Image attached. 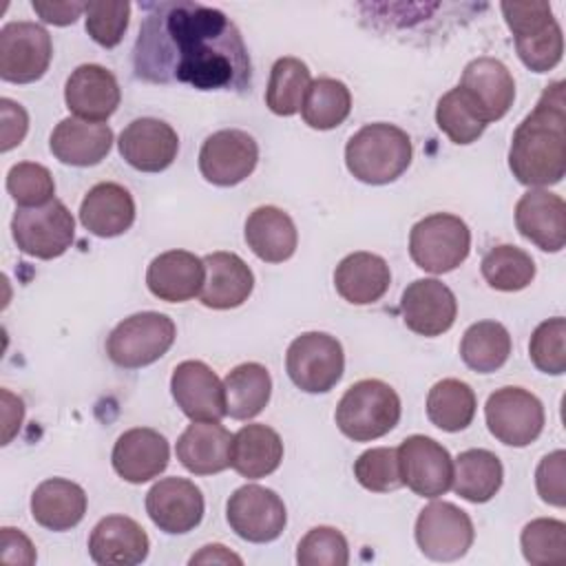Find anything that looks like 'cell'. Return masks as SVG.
<instances>
[{"label": "cell", "instance_id": "obj_2", "mask_svg": "<svg viewBox=\"0 0 566 566\" xmlns=\"http://www.w3.org/2000/svg\"><path fill=\"white\" fill-rule=\"evenodd\" d=\"M566 84H548L535 108L517 124L509 168L513 177L531 188H546L562 181L566 172Z\"/></svg>", "mask_w": 566, "mask_h": 566}, {"label": "cell", "instance_id": "obj_39", "mask_svg": "<svg viewBox=\"0 0 566 566\" xmlns=\"http://www.w3.org/2000/svg\"><path fill=\"white\" fill-rule=\"evenodd\" d=\"M436 124L458 146L473 144L489 126L478 104L469 97V93L462 86L447 91L438 99Z\"/></svg>", "mask_w": 566, "mask_h": 566}, {"label": "cell", "instance_id": "obj_40", "mask_svg": "<svg viewBox=\"0 0 566 566\" xmlns=\"http://www.w3.org/2000/svg\"><path fill=\"white\" fill-rule=\"evenodd\" d=\"M484 281L500 292H520L535 279V261L522 248L493 245L480 263Z\"/></svg>", "mask_w": 566, "mask_h": 566}, {"label": "cell", "instance_id": "obj_43", "mask_svg": "<svg viewBox=\"0 0 566 566\" xmlns=\"http://www.w3.org/2000/svg\"><path fill=\"white\" fill-rule=\"evenodd\" d=\"M358 484L371 493H389L402 486L398 451L391 447H374L358 455L354 462Z\"/></svg>", "mask_w": 566, "mask_h": 566}, {"label": "cell", "instance_id": "obj_25", "mask_svg": "<svg viewBox=\"0 0 566 566\" xmlns=\"http://www.w3.org/2000/svg\"><path fill=\"white\" fill-rule=\"evenodd\" d=\"M206 279L199 301L210 310H232L248 301L254 287V274L234 252H212L203 256Z\"/></svg>", "mask_w": 566, "mask_h": 566}, {"label": "cell", "instance_id": "obj_31", "mask_svg": "<svg viewBox=\"0 0 566 566\" xmlns=\"http://www.w3.org/2000/svg\"><path fill=\"white\" fill-rule=\"evenodd\" d=\"M86 513V493L80 484L64 478L40 482L31 495V517L49 531H69Z\"/></svg>", "mask_w": 566, "mask_h": 566}, {"label": "cell", "instance_id": "obj_54", "mask_svg": "<svg viewBox=\"0 0 566 566\" xmlns=\"http://www.w3.org/2000/svg\"><path fill=\"white\" fill-rule=\"evenodd\" d=\"M190 564H243V559L223 544H208L190 557Z\"/></svg>", "mask_w": 566, "mask_h": 566}, {"label": "cell", "instance_id": "obj_30", "mask_svg": "<svg viewBox=\"0 0 566 566\" xmlns=\"http://www.w3.org/2000/svg\"><path fill=\"white\" fill-rule=\"evenodd\" d=\"M391 283L389 265L374 252H352L334 270L336 292L352 305H371Z\"/></svg>", "mask_w": 566, "mask_h": 566}, {"label": "cell", "instance_id": "obj_29", "mask_svg": "<svg viewBox=\"0 0 566 566\" xmlns=\"http://www.w3.org/2000/svg\"><path fill=\"white\" fill-rule=\"evenodd\" d=\"M248 248L265 263H283L296 252L298 232L287 212L276 206H259L245 219Z\"/></svg>", "mask_w": 566, "mask_h": 566}, {"label": "cell", "instance_id": "obj_19", "mask_svg": "<svg viewBox=\"0 0 566 566\" xmlns=\"http://www.w3.org/2000/svg\"><path fill=\"white\" fill-rule=\"evenodd\" d=\"M515 226L539 250L559 252L566 243V203L555 192L531 188L515 203Z\"/></svg>", "mask_w": 566, "mask_h": 566}, {"label": "cell", "instance_id": "obj_21", "mask_svg": "<svg viewBox=\"0 0 566 566\" xmlns=\"http://www.w3.org/2000/svg\"><path fill=\"white\" fill-rule=\"evenodd\" d=\"M168 440L148 427L124 431L117 438L111 455L115 473L130 484H144L157 478L168 467Z\"/></svg>", "mask_w": 566, "mask_h": 566}, {"label": "cell", "instance_id": "obj_44", "mask_svg": "<svg viewBox=\"0 0 566 566\" xmlns=\"http://www.w3.org/2000/svg\"><path fill=\"white\" fill-rule=\"evenodd\" d=\"M296 562L301 566H347V539L334 526H314L298 542Z\"/></svg>", "mask_w": 566, "mask_h": 566}, {"label": "cell", "instance_id": "obj_53", "mask_svg": "<svg viewBox=\"0 0 566 566\" xmlns=\"http://www.w3.org/2000/svg\"><path fill=\"white\" fill-rule=\"evenodd\" d=\"M0 396H2V444H9L13 436L20 431V424L24 418V405L9 389H2Z\"/></svg>", "mask_w": 566, "mask_h": 566}, {"label": "cell", "instance_id": "obj_8", "mask_svg": "<svg viewBox=\"0 0 566 566\" xmlns=\"http://www.w3.org/2000/svg\"><path fill=\"white\" fill-rule=\"evenodd\" d=\"M285 369L301 391L325 394L345 371L343 345L332 334L305 332L290 343Z\"/></svg>", "mask_w": 566, "mask_h": 566}, {"label": "cell", "instance_id": "obj_36", "mask_svg": "<svg viewBox=\"0 0 566 566\" xmlns=\"http://www.w3.org/2000/svg\"><path fill=\"white\" fill-rule=\"evenodd\" d=\"M475 394L458 378L438 380L427 394V418L433 427L455 433L471 424L475 416Z\"/></svg>", "mask_w": 566, "mask_h": 566}, {"label": "cell", "instance_id": "obj_52", "mask_svg": "<svg viewBox=\"0 0 566 566\" xmlns=\"http://www.w3.org/2000/svg\"><path fill=\"white\" fill-rule=\"evenodd\" d=\"M33 11L49 24H55V27H66V24H73L84 11H86V4L84 2H44V0H33L31 2Z\"/></svg>", "mask_w": 566, "mask_h": 566}, {"label": "cell", "instance_id": "obj_27", "mask_svg": "<svg viewBox=\"0 0 566 566\" xmlns=\"http://www.w3.org/2000/svg\"><path fill=\"white\" fill-rule=\"evenodd\" d=\"M135 221L133 195L115 181L95 184L80 203V223L95 237L113 239Z\"/></svg>", "mask_w": 566, "mask_h": 566}, {"label": "cell", "instance_id": "obj_22", "mask_svg": "<svg viewBox=\"0 0 566 566\" xmlns=\"http://www.w3.org/2000/svg\"><path fill=\"white\" fill-rule=\"evenodd\" d=\"M146 531L126 515L102 517L88 537V555L99 566H135L148 557Z\"/></svg>", "mask_w": 566, "mask_h": 566}, {"label": "cell", "instance_id": "obj_10", "mask_svg": "<svg viewBox=\"0 0 566 566\" xmlns=\"http://www.w3.org/2000/svg\"><path fill=\"white\" fill-rule=\"evenodd\" d=\"M53 42L44 27L27 20L0 29V77L11 84L40 80L51 64Z\"/></svg>", "mask_w": 566, "mask_h": 566}, {"label": "cell", "instance_id": "obj_38", "mask_svg": "<svg viewBox=\"0 0 566 566\" xmlns=\"http://www.w3.org/2000/svg\"><path fill=\"white\" fill-rule=\"evenodd\" d=\"M352 111L349 88L334 77H318L310 84L301 115L310 128L329 130L340 126Z\"/></svg>", "mask_w": 566, "mask_h": 566}, {"label": "cell", "instance_id": "obj_14", "mask_svg": "<svg viewBox=\"0 0 566 566\" xmlns=\"http://www.w3.org/2000/svg\"><path fill=\"white\" fill-rule=\"evenodd\" d=\"M259 161V146L252 135L239 128H223L206 137L199 150V170L208 184L237 186L248 179Z\"/></svg>", "mask_w": 566, "mask_h": 566}, {"label": "cell", "instance_id": "obj_3", "mask_svg": "<svg viewBox=\"0 0 566 566\" xmlns=\"http://www.w3.org/2000/svg\"><path fill=\"white\" fill-rule=\"evenodd\" d=\"M409 135L387 122L358 128L345 146V166L363 184L382 186L396 181L411 164Z\"/></svg>", "mask_w": 566, "mask_h": 566}, {"label": "cell", "instance_id": "obj_18", "mask_svg": "<svg viewBox=\"0 0 566 566\" xmlns=\"http://www.w3.org/2000/svg\"><path fill=\"white\" fill-rule=\"evenodd\" d=\"M170 394L190 420L221 422L226 411L223 382L201 360H184L170 376Z\"/></svg>", "mask_w": 566, "mask_h": 566}, {"label": "cell", "instance_id": "obj_16", "mask_svg": "<svg viewBox=\"0 0 566 566\" xmlns=\"http://www.w3.org/2000/svg\"><path fill=\"white\" fill-rule=\"evenodd\" d=\"M405 325L420 336H440L455 323V294L438 279H416L400 298Z\"/></svg>", "mask_w": 566, "mask_h": 566}, {"label": "cell", "instance_id": "obj_5", "mask_svg": "<svg viewBox=\"0 0 566 566\" xmlns=\"http://www.w3.org/2000/svg\"><path fill=\"white\" fill-rule=\"evenodd\" d=\"M471 250L469 226L449 212H433L409 232L411 261L431 274H444L467 261Z\"/></svg>", "mask_w": 566, "mask_h": 566}, {"label": "cell", "instance_id": "obj_9", "mask_svg": "<svg viewBox=\"0 0 566 566\" xmlns=\"http://www.w3.org/2000/svg\"><path fill=\"white\" fill-rule=\"evenodd\" d=\"M491 436L509 447H528L544 429V407L539 398L522 387L495 389L484 405Z\"/></svg>", "mask_w": 566, "mask_h": 566}, {"label": "cell", "instance_id": "obj_6", "mask_svg": "<svg viewBox=\"0 0 566 566\" xmlns=\"http://www.w3.org/2000/svg\"><path fill=\"white\" fill-rule=\"evenodd\" d=\"M175 336L177 327L170 316L161 312H139L113 327L106 338V354L117 367H146L172 347Z\"/></svg>", "mask_w": 566, "mask_h": 566}, {"label": "cell", "instance_id": "obj_4", "mask_svg": "<svg viewBox=\"0 0 566 566\" xmlns=\"http://www.w3.org/2000/svg\"><path fill=\"white\" fill-rule=\"evenodd\" d=\"M336 424L354 442H369L389 433L400 420L396 389L378 378L354 382L336 405Z\"/></svg>", "mask_w": 566, "mask_h": 566}, {"label": "cell", "instance_id": "obj_42", "mask_svg": "<svg viewBox=\"0 0 566 566\" xmlns=\"http://www.w3.org/2000/svg\"><path fill=\"white\" fill-rule=\"evenodd\" d=\"M7 192L20 208H38L55 199V181L46 166L20 161L7 172Z\"/></svg>", "mask_w": 566, "mask_h": 566}, {"label": "cell", "instance_id": "obj_17", "mask_svg": "<svg viewBox=\"0 0 566 566\" xmlns=\"http://www.w3.org/2000/svg\"><path fill=\"white\" fill-rule=\"evenodd\" d=\"M117 148L135 170L161 172L175 161L179 137L170 124L155 117H139L119 133Z\"/></svg>", "mask_w": 566, "mask_h": 566}, {"label": "cell", "instance_id": "obj_34", "mask_svg": "<svg viewBox=\"0 0 566 566\" xmlns=\"http://www.w3.org/2000/svg\"><path fill=\"white\" fill-rule=\"evenodd\" d=\"M272 378L261 363H241L223 378L226 411L234 420L259 416L270 402Z\"/></svg>", "mask_w": 566, "mask_h": 566}, {"label": "cell", "instance_id": "obj_28", "mask_svg": "<svg viewBox=\"0 0 566 566\" xmlns=\"http://www.w3.org/2000/svg\"><path fill=\"white\" fill-rule=\"evenodd\" d=\"M230 431L212 420H192L175 444L177 460L195 475L221 473L230 467Z\"/></svg>", "mask_w": 566, "mask_h": 566}, {"label": "cell", "instance_id": "obj_23", "mask_svg": "<svg viewBox=\"0 0 566 566\" xmlns=\"http://www.w3.org/2000/svg\"><path fill=\"white\" fill-rule=\"evenodd\" d=\"M206 279L203 259L188 250L157 254L146 270V285L153 296L166 303H184L199 296Z\"/></svg>", "mask_w": 566, "mask_h": 566}, {"label": "cell", "instance_id": "obj_50", "mask_svg": "<svg viewBox=\"0 0 566 566\" xmlns=\"http://www.w3.org/2000/svg\"><path fill=\"white\" fill-rule=\"evenodd\" d=\"M0 150L7 153L11 148H15L18 144H22L27 130H29V115L27 111L9 99V97H2L0 99Z\"/></svg>", "mask_w": 566, "mask_h": 566}, {"label": "cell", "instance_id": "obj_33", "mask_svg": "<svg viewBox=\"0 0 566 566\" xmlns=\"http://www.w3.org/2000/svg\"><path fill=\"white\" fill-rule=\"evenodd\" d=\"M504 469L489 449H467L453 462V491L473 504L489 502L502 486Z\"/></svg>", "mask_w": 566, "mask_h": 566}, {"label": "cell", "instance_id": "obj_20", "mask_svg": "<svg viewBox=\"0 0 566 566\" xmlns=\"http://www.w3.org/2000/svg\"><path fill=\"white\" fill-rule=\"evenodd\" d=\"M119 99L115 75L99 64L77 66L64 86L66 108L86 122H106L117 111Z\"/></svg>", "mask_w": 566, "mask_h": 566}, {"label": "cell", "instance_id": "obj_48", "mask_svg": "<svg viewBox=\"0 0 566 566\" xmlns=\"http://www.w3.org/2000/svg\"><path fill=\"white\" fill-rule=\"evenodd\" d=\"M537 495L557 509L566 506V453L562 449L544 455L535 471Z\"/></svg>", "mask_w": 566, "mask_h": 566}, {"label": "cell", "instance_id": "obj_35", "mask_svg": "<svg viewBox=\"0 0 566 566\" xmlns=\"http://www.w3.org/2000/svg\"><path fill=\"white\" fill-rule=\"evenodd\" d=\"M511 356V334L497 321H478L460 340V358L478 374L497 371Z\"/></svg>", "mask_w": 566, "mask_h": 566}, {"label": "cell", "instance_id": "obj_11", "mask_svg": "<svg viewBox=\"0 0 566 566\" xmlns=\"http://www.w3.org/2000/svg\"><path fill=\"white\" fill-rule=\"evenodd\" d=\"M475 537L471 517L451 502L427 504L416 520V544L433 562H455L467 555Z\"/></svg>", "mask_w": 566, "mask_h": 566}, {"label": "cell", "instance_id": "obj_12", "mask_svg": "<svg viewBox=\"0 0 566 566\" xmlns=\"http://www.w3.org/2000/svg\"><path fill=\"white\" fill-rule=\"evenodd\" d=\"M226 520L241 539L265 544L274 542L283 533L287 513L283 500L272 489L243 484L230 495L226 504Z\"/></svg>", "mask_w": 566, "mask_h": 566}, {"label": "cell", "instance_id": "obj_41", "mask_svg": "<svg viewBox=\"0 0 566 566\" xmlns=\"http://www.w3.org/2000/svg\"><path fill=\"white\" fill-rule=\"evenodd\" d=\"M524 559L533 566H555L566 562V524L553 517L531 520L520 535Z\"/></svg>", "mask_w": 566, "mask_h": 566}, {"label": "cell", "instance_id": "obj_49", "mask_svg": "<svg viewBox=\"0 0 566 566\" xmlns=\"http://www.w3.org/2000/svg\"><path fill=\"white\" fill-rule=\"evenodd\" d=\"M500 9L504 13L506 27L513 33V40L531 35L555 22L548 2H502Z\"/></svg>", "mask_w": 566, "mask_h": 566}, {"label": "cell", "instance_id": "obj_26", "mask_svg": "<svg viewBox=\"0 0 566 566\" xmlns=\"http://www.w3.org/2000/svg\"><path fill=\"white\" fill-rule=\"evenodd\" d=\"M113 146V130L104 122L64 117L51 133L49 148L66 166H95Z\"/></svg>", "mask_w": 566, "mask_h": 566}, {"label": "cell", "instance_id": "obj_45", "mask_svg": "<svg viewBox=\"0 0 566 566\" xmlns=\"http://www.w3.org/2000/svg\"><path fill=\"white\" fill-rule=\"evenodd\" d=\"M528 356L544 374L559 376L566 371V321L562 316L548 318L535 327L528 340Z\"/></svg>", "mask_w": 566, "mask_h": 566}, {"label": "cell", "instance_id": "obj_7", "mask_svg": "<svg viewBox=\"0 0 566 566\" xmlns=\"http://www.w3.org/2000/svg\"><path fill=\"white\" fill-rule=\"evenodd\" d=\"M11 234L20 252L51 261L71 248L75 219L60 199H53L38 208H18L11 219Z\"/></svg>", "mask_w": 566, "mask_h": 566}, {"label": "cell", "instance_id": "obj_51", "mask_svg": "<svg viewBox=\"0 0 566 566\" xmlns=\"http://www.w3.org/2000/svg\"><path fill=\"white\" fill-rule=\"evenodd\" d=\"M0 559L4 564L31 566V564H35V546L20 528L2 526L0 528Z\"/></svg>", "mask_w": 566, "mask_h": 566}, {"label": "cell", "instance_id": "obj_46", "mask_svg": "<svg viewBox=\"0 0 566 566\" xmlns=\"http://www.w3.org/2000/svg\"><path fill=\"white\" fill-rule=\"evenodd\" d=\"M515 49L526 69L535 73H546L562 62V53H564L562 27L555 20L531 35L515 38Z\"/></svg>", "mask_w": 566, "mask_h": 566}, {"label": "cell", "instance_id": "obj_15", "mask_svg": "<svg viewBox=\"0 0 566 566\" xmlns=\"http://www.w3.org/2000/svg\"><path fill=\"white\" fill-rule=\"evenodd\" d=\"M201 489L186 478H164L146 493V513L153 524L170 535H181L199 526L203 517Z\"/></svg>", "mask_w": 566, "mask_h": 566}, {"label": "cell", "instance_id": "obj_24", "mask_svg": "<svg viewBox=\"0 0 566 566\" xmlns=\"http://www.w3.org/2000/svg\"><path fill=\"white\" fill-rule=\"evenodd\" d=\"M469 97L478 104L484 119H502L515 99V82L504 62L482 55L471 60L460 77V84Z\"/></svg>", "mask_w": 566, "mask_h": 566}, {"label": "cell", "instance_id": "obj_47", "mask_svg": "<svg viewBox=\"0 0 566 566\" xmlns=\"http://www.w3.org/2000/svg\"><path fill=\"white\" fill-rule=\"evenodd\" d=\"M130 18L128 2H88L84 11L86 33L106 49H113L122 42Z\"/></svg>", "mask_w": 566, "mask_h": 566}, {"label": "cell", "instance_id": "obj_37", "mask_svg": "<svg viewBox=\"0 0 566 566\" xmlns=\"http://www.w3.org/2000/svg\"><path fill=\"white\" fill-rule=\"evenodd\" d=\"M312 84L310 69L298 57H279L272 64L268 88H265V104L274 115L292 117L301 111L305 93Z\"/></svg>", "mask_w": 566, "mask_h": 566}, {"label": "cell", "instance_id": "obj_1", "mask_svg": "<svg viewBox=\"0 0 566 566\" xmlns=\"http://www.w3.org/2000/svg\"><path fill=\"white\" fill-rule=\"evenodd\" d=\"M135 75L153 84L243 93L252 62L237 24L219 9L190 0L146 4L133 46Z\"/></svg>", "mask_w": 566, "mask_h": 566}, {"label": "cell", "instance_id": "obj_32", "mask_svg": "<svg viewBox=\"0 0 566 566\" xmlns=\"http://www.w3.org/2000/svg\"><path fill=\"white\" fill-rule=\"evenodd\" d=\"M283 460V440L268 424H243L232 436L230 467L248 480H259L279 469Z\"/></svg>", "mask_w": 566, "mask_h": 566}, {"label": "cell", "instance_id": "obj_13", "mask_svg": "<svg viewBox=\"0 0 566 566\" xmlns=\"http://www.w3.org/2000/svg\"><path fill=\"white\" fill-rule=\"evenodd\" d=\"M396 451L402 486L429 500L444 495L451 489L453 460L440 442L416 433L405 438Z\"/></svg>", "mask_w": 566, "mask_h": 566}]
</instances>
